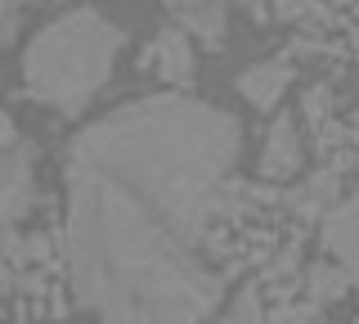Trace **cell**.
<instances>
[{
    "instance_id": "1",
    "label": "cell",
    "mask_w": 359,
    "mask_h": 324,
    "mask_svg": "<svg viewBox=\"0 0 359 324\" xmlns=\"http://www.w3.org/2000/svg\"><path fill=\"white\" fill-rule=\"evenodd\" d=\"M238 162V122L153 95L81 131L67 153V271L104 324H202L224 279L207 234Z\"/></svg>"
},
{
    "instance_id": "2",
    "label": "cell",
    "mask_w": 359,
    "mask_h": 324,
    "mask_svg": "<svg viewBox=\"0 0 359 324\" xmlns=\"http://www.w3.org/2000/svg\"><path fill=\"white\" fill-rule=\"evenodd\" d=\"M117 50H121V27H112L95 9H72V14L54 18L22 54L27 91L72 117L104 91L112 63H117Z\"/></svg>"
},
{
    "instance_id": "3",
    "label": "cell",
    "mask_w": 359,
    "mask_h": 324,
    "mask_svg": "<svg viewBox=\"0 0 359 324\" xmlns=\"http://www.w3.org/2000/svg\"><path fill=\"white\" fill-rule=\"evenodd\" d=\"M32 207V158L27 149H0V226L27 216Z\"/></svg>"
},
{
    "instance_id": "4",
    "label": "cell",
    "mask_w": 359,
    "mask_h": 324,
    "mask_svg": "<svg viewBox=\"0 0 359 324\" xmlns=\"http://www.w3.org/2000/svg\"><path fill=\"white\" fill-rule=\"evenodd\" d=\"M323 243H328V252H337V261L351 275V284H359V194L328 212V221H323Z\"/></svg>"
},
{
    "instance_id": "5",
    "label": "cell",
    "mask_w": 359,
    "mask_h": 324,
    "mask_svg": "<svg viewBox=\"0 0 359 324\" xmlns=\"http://www.w3.org/2000/svg\"><path fill=\"white\" fill-rule=\"evenodd\" d=\"M297 171H301V131L292 117H278L269 127L265 153H261V176L265 181H283V176H297Z\"/></svg>"
},
{
    "instance_id": "6",
    "label": "cell",
    "mask_w": 359,
    "mask_h": 324,
    "mask_svg": "<svg viewBox=\"0 0 359 324\" xmlns=\"http://www.w3.org/2000/svg\"><path fill=\"white\" fill-rule=\"evenodd\" d=\"M287 82H292V72L283 68V63H256V68H247L238 77V91L252 99L256 108H274L278 95L287 91Z\"/></svg>"
},
{
    "instance_id": "7",
    "label": "cell",
    "mask_w": 359,
    "mask_h": 324,
    "mask_svg": "<svg viewBox=\"0 0 359 324\" xmlns=\"http://www.w3.org/2000/svg\"><path fill=\"white\" fill-rule=\"evenodd\" d=\"M153 63H157V72L166 77V82H194V50H189V37L184 32H162L157 37V46H153Z\"/></svg>"
},
{
    "instance_id": "8",
    "label": "cell",
    "mask_w": 359,
    "mask_h": 324,
    "mask_svg": "<svg viewBox=\"0 0 359 324\" xmlns=\"http://www.w3.org/2000/svg\"><path fill=\"white\" fill-rule=\"evenodd\" d=\"M180 18H184V27L198 32L211 50L220 46V37H224V0H207V5L189 9V14H180Z\"/></svg>"
},
{
    "instance_id": "9",
    "label": "cell",
    "mask_w": 359,
    "mask_h": 324,
    "mask_svg": "<svg viewBox=\"0 0 359 324\" xmlns=\"http://www.w3.org/2000/svg\"><path fill=\"white\" fill-rule=\"evenodd\" d=\"M346 288H351V275L341 266H328V261L310 266V297L314 302H341Z\"/></svg>"
},
{
    "instance_id": "10",
    "label": "cell",
    "mask_w": 359,
    "mask_h": 324,
    "mask_svg": "<svg viewBox=\"0 0 359 324\" xmlns=\"http://www.w3.org/2000/svg\"><path fill=\"white\" fill-rule=\"evenodd\" d=\"M332 194H337V171H319L301 194H292V203L306 212V216H319V203H328Z\"/></svg>"
},
{
    "instance_id": "11",
    "label": "cell",
    "mask_w": 359,
    "mask_h": 324,
    "mask_svg": "<svg viewBox=\"0 0 359 324\" xmlns=\"http://www.w3.org/2000/svg\"><path fill=\"white\" fill-rule=\"evenodd\" d=\"M220 324H265L261 293H256V288H243V293H238V302L229 306V316H224Z\"/></svg>"
},
{
    "instance_id": "12",
    "label": "cell",
    "mask_w": 359,
    "mask_h": 324,
    "mask_svg": "<svg viewBox=\"0 0 359 324\" xmlns=\"http://www.w3.org/2000/svg\"><path fill=\"white\" fill-rule=\"evenodd\" d=\"M278 14H283V18H301V14H310V0H278Z\"/></svg>"
},
{
    "instance_id": "13",
    "label": "cell",
    "mask_w": 359,
    "mask_h": 324,
    "mask_svg": "<svg viewBox=\"0 0 359 324\" xmlns=\"http://www.w3.org/2000/svg\"><path fill=\"white\" fill-rule=\"evenodd\" d=\"M274 324H310V311H297V306H283L274 316Z\"/></svg>"
},
{
    "instance_id": "14",
    "label": "cell",
    "mask_w": 359,
    "mask_h": 324,
    "mask_svg": "<svg viewBox=\"0 0 359 324\" xmlns=\"http://www.w3.org/2000/svg\"><path fill=\"white\" fill-rule=\"evenodd\" d=\"M9 144H18V131H14V122L0 113V149H9Z\"/></svg>"
},
{
    "instance_id": "15",
    "label": "cell",
    "mask_w": 359,
    "mask_h": 324,
    "mask_svg": "<svg viewBox=\"0 0 359 324\" xmlns=\"http://www.w3.org/2000/svg\"><path fill=\"white\" fill-rule=\"evenodd\" d=\"M166 5L175 9V14H189V9H198V5H207V0H166Z\"/></svg>"
},
{
    "instance_id": "16",
    "label": "cell",
    "mask_w": 359,
    "mask_h": 324,
    "mask_svg": "<svg viewBox=\"0 0 359 324\" xmlns=\"http://www.w3.org/2000/svg\"><path fill=\"white\" fill-rule=\"evenodd\" d=\"M9 23V5H5V0H0V27H5Z\"/></svg>"
},
{
    "instance_id": "17",
    "label": "cell",
    "mask_w": 359,
    "mask_h": 324,
    "mask_svg": "<svg viewBox=\"0 0 359 324\" xmlns=\"http://www.w3.org/2000/svg\"><path fill=\"white\" fill-rule=\"evenodd\" d=\"M5 27H9V23H5ZM5 27H0V46H5Z\"/></svg>"
}]
</instances>
